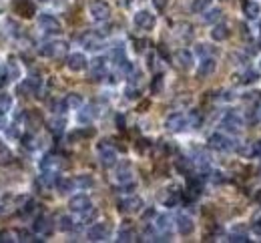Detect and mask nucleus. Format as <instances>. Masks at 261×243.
<instances>
[{
	"instance_id": "obj_1",
	"label": "nucleus",
	"mask_w": 261,
	"mask_h": 243,
	"mask_svg": "<svg viewBox=\"0 0 261 243\" xmlns=\"http://www.w3.org/2000/svg\"><path fill=\"white\" fill-rule=\"evenodd\" d=\"M97 153H99V161H101V165L106 167V169L115 167L117 161H119V155H117L115 147H113L111 143H108V141H103V143L97 147Z\"/></svg>"
},
{
	"instance_id": "obj_2",
	"label": "nucleus",
	"mask_w": 261,
	"mask_h": 243,
	"mask_svg": "<svg viewBox=\"0 0 261 243\" xmlns=\"http://www.w3.org/2000/svg\"><path fill=\"white\" fill-rule=\"evenodd\" d=\"M38 27L45 30L47 34H60L62 32V25H60V20L54 16V14H49V12H40L38 18Z\"/></svg>"
},
{
	"instance_id": "obj_3",
	"label": "nucleus",
	"mask_w": 261,
	"mask_h": 243,
	"mask_svg": "<svg viewBox=\"0 0 261 243\" xmlns=\"http://www.w3.org/2000/svg\"><path fill=\"white\" fill-rule=\"evenodd\" d=\"M67 51H69V44L64 40H49L40 47V54H45L49 58H60L67 54Z\"/></svg>"
},
{
	"instance_id": "obj_4",
	"label": "nucleus",
	"mask_w": 261,
	"mask_h": 243,
	"mask_svg": "<svg viewBox=\"0 0 261 243\" xmlns=\"http://www.w3.org/2000/svg\"><path fill=\"white\" fill-rule=\"evenodd\" d=\"M209 147L215 149V151H221V153H229V151H235V141L229 139L223 133H213L209 137Z\"/></svg>"
},
{
	"instance_id": "obj_5",
	"label": "nucleus",
	"mask_w": 261,
	"mask_h": 243,
	"mask_svg": "<svg viewBox=\"0 0 261 243\" xmlns=\"http://www.w3.org/2000/svg\"><path fill=\"white\" fill-rule=\"evenodd\" d=\"M89 14L93 20L97 22H104L111 18V6H108L104 0H93V2L89 4Z\"/></svg>"
},
{
	"instance_id": "obj_6",
	"label": "nucleus",
	"mask_w": 261,
	"mask_h": 243,
	"mask_svg": "<svg viewBox=\"0 0 261 243\" xmlns=\"http://www.w3.org/2000/svg\"><path fill=\"white\" fill-rule=\"evenodd\" d=\"M187 127H191L189 125V117L183 115V113H173L165 121V129L171 131V133H183Z\"/></svg>"
},
{
	"instance_id": "obj_7",
	"label": "nucleus",
	"mask_w": 261,
	"mask_h": 243,
	"mask_svg": "<svg viewBox=\"0 0 261 243\" xmlns=\"http://www.w3.org/2000/svg\"><path fill=\"white\" fill-rule=\"evenodd\" d=\"M221 127L227 133H241L243 131V119L239 113H235V110H229V113H225L221 119Z\"/></svg>"
},
{
	"instance_id": "obj_8",
	"label": "nucleus",
	"mask_w": 261,
	"mask_h": 243,
	"mask_svg": "<svg viewBox=\"0 0 261 243\" xmlns=\"http://www.w3.org/2000/svg\"><path fill=\"white\" fill-rule=\"evenodd\" d=\"M155 22H157V18H155V14H151L149 10H139V12H135V16H133V25L139 28V30H153L155 28Z\"/></svg>"
},
{
	"instance_id": "obj_9",
	"label": "nucleus",
	"mask_w": 261,
	"mask_h": 243,
	"mask_svg": "<svg viewBox=\"0 0 261 243\" xmlns=\"http://www.w3.org/2000/svg\"><path fill=\"white\" fill-rule=\"evenodd\" d=\"M42 91V79L36 75L26 77L23 82L18 84V93L20 95H38Z\"/></svg>"
},
{
	"instance_id": "obj_10",
	"label": "nucleus",
	"mask_w": 261,
	"mask_h": 243,
	"mask_svg": "<svg viewBox=\"0 0 261 243\" xmlns=\"http://www.w3.org/2000/svg\"><path fill=\"white\" fill-rule=\"evenodd\" d=\"M143 209V199L137 197V195H130V197H125L119 201V211L121 213H127V215H133V213H139Z\"/></svg>"
},
{
	"instance_id": "obj_11",
	"label": "nucleus",
	"mask_w": 261,
	"mask_h": 243,
	"mask_svg": "<svg viewBox=\"0 0 261 243\" xmlns=\"http://www.w3.org/2000/svg\"><path fill=\"white\" fill-rule=\"evenodd\" d=\"M69 207H71V211H75V213H84V211H89V209L93 207V201H91V197H89V195L78 193V195L71 197Z\"/></svg>"
},
{
	"instance_id": "obj_12",
	"label": "nucleus",
	"mask_w": 261,
	"mask_h": 243,
	"mask_svg": "<svg viewBox=\"0 0 261 243\" xmlns=\"http://www.w3.org/2000/svg\"><path fill=\"white\" fill-rule=\"evenodd\" d=\"M32 231L38 235V237H49L52 233V221L47 217V215H38L32 223Z\"/></svg>"
},
{
	"instance_id": "obj_13",
	"label": "nucleus",
	"mask_w": 261,
	"mask_h": 243,
	"mask_svg": "<svg viewBox=\"0 0 261 243\" xmlns=\"http://www.w3.org/2000/svg\"><path fill=\"white\" fill-rule=\"evenodd\" d=\"M108 235H111V227H108L106 223H95V225L89 227V231H86L89 241H106Z\"/></svg>"
},
{
	"instance_id": "obj_14",
	"label": "nucleus",
	"mask_w": 261,
	"mask_h": 243,
	"mask_svg": "<svg viewBox=\"0 0 261 243\" xmlns=\"http://www.w3.org/2000/svg\"><path fill=\"white\" fill-rule=\"evenodd\" d=\"M67 66L73 73H80L84 69H89V60H86V56L82 53H73L67 56Z\"/></svg>"
},
{
	"instance_id": "obj_15",
	"label": "nucleus",
	"mask_w": 261,
	"mask_h": 243,
	"mask_svg": "<svg viewBox=\"0 0 261 243\" xmlns=\"http://www.w3.org/2000/svg\"><path fill=\"white\" fill-rule=\"evenodd\" d=\"M89 75H91L95 81H101V79L106 75V58L95 56V58L89 62Z\"/></svg>"
},
{
	"instance_id": "obj_16",
	"label": "nucleus",
	"mask_w": 261,
	"mask_h": 243,
	"mask_svg": "<svg viewBox=\"0 0 261 243\" xmlns=\"http://www.w3.org/2000/svg\"><path fill=\"white\" fill-rule=\"evenodd\" d=\"M173 225H175V219H173L169 213H161V215H157V219H155V229H157L161 235L169 237Z\"/></svg>"
},
{
	"instance_id": "obj_17",
	"label": "nucleus",
	"mask_w": 261,
	"mask_h": 243,
	"mask_svg": "<svg viewBox=\"0 0 261 243\" xmlns=\"http://www.w3.org/2000/svg\"><path fill=\"white\" fill-rule=\"evenodd\" d=\"M175 227L181 235H191L193 229H195V223H193V217L187 215V213H179L175 217Z\"/></svg>"
},
{
	"instance_id": "obj_18",
	"label": "nucleus",
	"mask_w": 261,
	"mask_h": 243,
	"mask_svg": "<svg viewBox=\"0 0 261 243\" xmlns=\"http://www.w3.org/2000/svg\"><path fill=\"white\" fill-rule=\"evenodd\" d=\"M80 42H82V47L86 49V51H99V49H103V36L101 34H97V32H86L82 38H80Z\"/></svg>"
},
{
	"instance_id": "obj_19",
	"label": "nucleus",
	"mask_w": 261,
	"mask_h": 243,
	"mask_svg": "<svg viewBox=\"0 0 261 243\" xmlns=\"http://www.w3.org/2000/svg\"><path fill=\"white\" fill-rule=\"evenodd\" d=\"M38 167H40V171H52V173H58V169H60V159L56 157V155H52V153H47L45 157L40 159Z\"/></svg>"
},
{
	"instance_id": "obj_20",
	"label": "nucleus",
	"mask_w": 261,
	"mask_h": 243,
	"mask_svg": "<svg viewBox=\"0 0 261 243\" xmlns=\"http://www.w3.org/2000/svg\"><path fill=\"white\" fill-rule=\"evenodd\" d=\"M215 69H217V60H215L213 56H205V58H201V62H199L197 77H199V79H205V77L213 75Z\"/></svg>"
},
{
	"instance_id": "obj_21",
	"label": "nucleus",
	"mask_w": 261,
	"mask_h": 243,
	"mask_svg": "<svg viewBox=\"0 0 261 243\" xmlns=\"http://www.w3.org/2000/svg\"><path fill=\"white\" fill-rule=\"evenodd\" d=\"M175 62L181 66L183 71H191V69H193V64H195L193 54H191L187 49H179V51L175 53Z\"/></svg>"
},
{
	"instance_id": "obj_22",
	"label": "nucleus",
	"mask_w": 261,
	"mask_h": 243,
	"mask_svg": "<svg viewBox=\"0 0 261 243\" xmlns=\"http://www.w3.org/2000/svg\"><path fill=\"white\" fill-rule=\"evenodd\" d=\"M97 115H99V113H97V107H95V105L80 107V110H78V123H80V125H91V123L95 121Z\"/></svg>"
},
{
	"instance_id": "obj_23",
	"label": "nucleus",
	"mask_w": 261,
	"mask_h": 243,
	"mask_svg": "<svg viewBox=\"0 0 261 243\" xmlns=\"http://www.w3.org/2000/svg\"><path fill=\"white\" fill-rule=\"evenodd\" d=\"M229 27L225 25V22H215L213 25V30H211V38L215 40V42H223V40H227L229 38Z\"/></svg>"
},
{
	"instance_id": "obj_24",
	"label": "nucleus",
	"mask_w": 261,
	"mask_h": 243,
	"mask_svg": "<svg viewBox=\"0 0 261 243\" xmlns=\"http://www.w3.org/2000/svg\"><path fill=\"white\" fill-rule=\"evenodd\" d=\"M241 8H243V14H245L249 20H255V18L259 16V12H261V6L255 2V0H243Z\"/></svg>"
},
{
	"instance_id": "obj_25",
	"label": "nucleus",
	"mask_w": 261,
	"mask_h": 243,
	"mask_svg": "<svg viewBox=\"0 0 261 243\" xmlns=\"http://www.w3.org/2000/svg\"><path fill=\"white\" fill-rule=\"evenodd\" d=\"M47 125H49V131L52 133V135H62V133H64V127H67V119L54 115Z\"/></svg>"
},
{
	"instance_id": "obj_26",
	"label": "nucleus",
	"mask_w": 261,
	"mask_h": 243,
	"mask_svg": "<svg viewBox=\"0 0 261 243\" xmlns=\"http://www.w3.org/2000/svg\"><path fill=\"white\" fill-rule=\"evenodd\" d=\"M54 187H56V191H58L60 195H69V193L75 189V181H73V179H67V177H58L56 183H54Z\"/></svg>"
},
{
	"instance_id": "obj_27",
	"label": "nucleus",
	"mask_w": 261,
	"mask_h": 243,
	"mask_svg": "<svg viewBox=\"0 0 261 243\" xmlns=\"http://www.w3.org/2000/svg\"><path fill=\"white\" fill-rule=\"evenodd\" d=\"M117 241H121V243H130V241H139V239H137L135 229H130V227H121V229L117 231Z\"/></svg>"
},
{
	"instance_id": "obj_28",
	"label": "nucleus",
	"mask_w": 261,
	"mask_h": 243,
	"mask_svg": "<svg viewBox=\"0 0 261 243\" xmlns=\"http://www.w3.org/2000/svg\"><path fill=\"white\" fill-rule=\"evenodd\" d=\"M201 18H203V22L205 25H215V22H219L221 20V10L219 8H207L203 14H201Z\"/></svg>"
},
{
	"instance_id": "obj_29",
	"label": "nucleus",
	"mask_w": 261,
	"mask_h": 243,
	"mask_svg": "<svg viewBox=\"0 0 261 243\" xmlns=\"http://www.w3.org/2000/svg\"><path fill=\"white\" fill-rule=\"evenodd\" d=\"M12 95H8V93H0V117L2 115H6V113H10V108H12Z\"/></svg>"
},
{
	"instance_id": "obj_30",
	"label": "nucleus",
	"mask_w": 261,
	"mask_h": 243,
	"mask_svg": "<svg viewBox=\"0 0 261 243\" xmlns=\"http://www.w3.org/2000/svg\"><path fill=\"white\" fill-rule=\"evenodd\" d=\"M229 241H233V243H247L249 235H247V231L243 227H235L231 231V235H229Z\"/></svg>"
},
{
	"instance_id": "obj_31",
	"label": "nucleus",
	"mask_w": 261,
	"mask_h": 243,
	"mask_svg": "<svg viewBox=\"0 0 261 243\" xmlns=\"http://www.w3.org/2000/svg\"><path fill=\"white\" fill-rule=\"evenodd\" d=\"M58 229L64 231V233H69L75 229V219L71 215H60L58 217Z\"/></svg>"
},
{
	"instance_id": "obj_32",
	"label": "nucleus",
	"mask_w": 261,
	"mask_h": 243,
	"mask_svg": "<svg viewBox=\"0 0 261 243\" xmlns=\"http://www.w3.org/2000/svg\"><path fill=\"white\" fill-rule=\"evenodd\" d=\"M117 181L123 183V185H127V183L133 181V171H130L129 165H125L123 169H119V173H117Z\"/></svg>"
},
{
	"instance_id": "obj_33",
	"label": "nucleus",
	"mask_w": 261,
	"mask_h": 243,
	"mask_svg": "<svg viewBox=\"0 0 261 243\" xmlns=\"http://www.w3.org/2000/svg\"><path fill=\"white\" fill-rule=\"evenodd\" d=\"M12 81V75H10V69H8V64L6 66H0V91L2 88H6Z\"/></svg>"
},
{
	"instance_id": "obj_34",
	"label": "nucleus",
	"mask_w": 261,
	"mask_h": 243,
	"mask_svg": "<svg viewBox=\"0 0 261 243\" xmlns=\"http://www.w3.org/2000/svg\"><path fill=\"white\" fill-rule=\"evenodd\" d=\"M209 6H211V0H193L191 2V10L195 14H203Z\"/></svg>"
},
{
	"instance_id": "obj_35",
	"label": "nucleus",
	"mask_w": 261,
	"mask_h": 243,
	"mask_svg": "<svg viewBox=\"0 0 261 243\" xmlns=\"http://www.w3.org/2000/svg\"><path fill=\"white\" fill-rule=\"evenodd\" d=\"M64 103H67V107L69 108H80L82 107V99H80V95H77V93H71V95H67V99H64Z\"/></svg>"
},
{
	"instance_id": "obj_36",
	"label": "nucleus",
	"mask_w": 261,
	"mask_h": 243,
	"mask_svg": "<svg viewBox=\"0 0 261 243\" xmlns=\"http://www.w3.org/2000/svg\"><path fill=\"white\" fill-rule=\"evenodd\" d=\"M12 161V151L8 149V145L0 143V163H10Z\"/></svg>"
},
{
	"instance_id": "obj_37",
	"label": "nucleus",
	"mask_w": 261,
	"mask_h": 243,
	"mask_svg": "<svg viewBox=\"0 0 261 243\" xmlns=\"http://www.w3.org/2000/svg\"><path fill=\"white\" fill-rule=\"evenodd\" d=\"M245 84H251V82H255V81H259V75L255 73V71H251V69H247L245 73H243V79H241Z\"/></svg>"
},
{
	"instance_id": "obj_38",
	"label": "nucleus",
	"mask_w": 261,
	"mask_h": 243,
	"mask_svg": "<svg viewBox=\"0 0 261 243\" xmlns=\"http://www.w3.org/2000/svg\"><path fill=\"white\" fill-rule=\"evenodd\" d=\"M195 163L201 165V167H207V165H209V155L203 153V151H199L197 155H195Z\"/></svg>"
},
{
	"instance_id": "obj_39",
	"label": "nucleus",
	"mask_w": 261,
	"mask_h": 243,
	"mask_svg": "<svg viewBox=\"0 0 261 243\" xmlns=\"http://www.w3.org/2000/svg\"><path fill=\"white\" fill-rule=\"evenodd\" d=\"M195 53H197L201 58L211 56V49H209V44H197V47H195Z\"/></svg>"
},
{
	"instance_id": "obj_40",
	"label": "nucleus",
	"mask_w": 261,
	"mask_h": 243,
	"mask_svg": "<svg viewBox=\"0 0 261 243\" xmlns=\"http://www.w3.org/2000/svg\"><path fill=\"white\" fill-rule=\"evenodd\" d=\"M18 241H40V239H36V235L28 231H18Z\"/></svg>"
},
{
	"instance_id": "obj_41",
	"label": "nucleus",
	"mask_w": 261,
	"mask_h": 243,
	"mask_svg": "<svg viewBox=\"0 0 261 243\" xmlns=\"http://www.w3.org/2000/svg\"><path fill=\"white\" fill-rule=\"evenodd\" d=\"M34 143H36V141H34V137H32V135H23V145H25L26 149H30V151H32V149H36V145H34Z\"/></svg>"
},
{
	"instance_id": "obj_42",
	"label": "nucleus",
	"mask_w": 261,
	"mask_h": 243,
	"mask_svg": "<svg viewBox=\"0 0 261 243\" xmlns=\"http://www.w3.org/2000/svg\"><path fill=\"white\" fill-rule=\"evenodd\" d=\"M12 243V241H18V239H14V233L12 231H2L0 233V243Z\"/></svg>"
},
{
	"instance_id": "obj_43",
	"label": "nucleus",
	"mask_w": 261,
	"mask_h": 243,
	"mask_svg": "<svg viewBox=\"0 0 261 243\" xmlns=\"http://www.w3.org/2000/svg\"><path fill=\"white\" fill-rule=\"evenodd\" d=\"M127 97H129V99H137V97H139V88H135L133 84H129V86H127Z\"/></svg>"
},
{
	"instance_id": "obj_44",
	"label": "nucleus",
	"mask_w": 261,
	"mask_h": 243,
	"mask_svg": "<svg viewBox=\"0 0 261 243\" xmlns=\"http://www.w3.org/2000/svg\"><path fill=\"white\" fill-rule=\"evenodd\" d=\"M77 183H78L80 187H91V185H93V179H91V177H80Z\"/></svg>"
},
{
	"instance_id": "obj_45",
	"label": "nucleus",
	"mask_w": 261,
	"mask_h": 243,
	"mask_svg": "<svg viewBox=\"0 0 261 243\" xmlns=\"http://www.w3.org/2000/svg\"><path fill=\"white\" fill-rule=\"evenodd\" d=\"M153 6H155L159 12H163L165 6H167V0H153Z\"/></svg>"
},
{
	"instance_id": "obj_46",
	"label": "nucleus",
	"mask_w": 261,
	"mask_h": 243,
	"mask_svg": "<svg viewBox=\"0 0 261 243\" xmlns=\"http://www.w3.org/2000/svg\"><path fill=\"white\" fill-rule=\"evenodd\" d=\"M251 231H253L255 235H261V219H257L255 223L251 225Z\"/></svg>"
},
{
	"instance_id": "obj_47",
	"label": "nucleus",
	"mask_w": 261,
	"mask_h": 243,
	"mask_svg": "<svg viewBox=\"0 0 261 243\" xmlns=\"http://www.w3.org/2000/svg\"><path fill=\"white\" fill-rule=\"evenodd\" d=\"M6 135H8V137H18V131H16V125H10V127L6 129Z\"/></svg>"
},
{
	"instance_id": "obj_48",
	"label": "nucleus",
	"mask_w": 261,
	"mask_h": 243,
	"mask_svg": "<svg viewBox=\"0 0 261 243\" xmlns=\"http://www.w3.org/2000/svg\"><path fill=\"white\" fill-rule=\"evenodd\" d=\"M153 91H155V93L161 91V77H157V81L153 82Z\"/></svg>"
},
{
	"instance_id": "obj_49",
	"label": "nucleus",
	"mask_w": 261,
	"mask_h": 243,
	"mask_svg": "<svg viewBox=\"0 0 261 243\" xmlns=\"http://www.w3.org/2000/svg\"><path fill=\"white\" fill-rule=\"evenodd\" d=\"M255 153H259V155H261V141H257V147H255Z\"/></svg>"
},
{
	"instance_id": "obj_50",
	"label": "nucleus",
	"mask_w": 261,
	"mask_h": 243,
	"mask_svg": "<svg viewBox=\"0 0 261 243\" xmlns=\"http://www.w3.org/2000/svg\"><path fill=\"white\" fill-rule=\"evenodd\" d=\"M40 2H52V0H40Z\"/></svg>"
},
{
	"instance_id": "obj_51",
	"label": "nucleus",
	"mask_w": 261,
	"mask_h": 243,
	"mask_svg": "<svg viewBox=\"0 0 261 243\" xmlns=\"http://www.w3.org/2000/svg\"><path fill=\"white\" fill-rule=\"evenodd\" d=\"M259 69H261V58H259Z\"/></svg>"
},
{
	"instance_id": "obj_52",
	"label": "nucleus",
	"mask_w": 261,
	"mask_h": 243,
	"mask_svg": "<svg viewBox=\"0 0 261 243\" xmlns=\"http://www.w3.org/2000/svg\"><path fill=\"white\" fill-rule=\"evenodd\" d=\"M259 32H261V25H259Z\"/></svg>"
},
{
	"instance_id": "obj_53",
	"label": "nucleus",
	"mask_w": 261,
	"mask_h": 243,
	"mask_svg": "<svg viewBox=\"0 0 261 243\" xmlns=\"http://www.w3.org/2000/svg\"><path fill=\"white\" fill-rule=\"evenodd\" d=\"M0 213H4V211H2V209H0Z\"/></svg>"
},
{
	"instance_id": "obj_54",
	"label": "nucleus",
	"mask_w": 261,
	"mask_h": 243,
	"mask_svg": "<svg viewBox=\"0 0 261 243\" xmlns=\"http://www.w3.org/2000/svg\"><path fill=\"white\" fill-rule=\"evenodd\" d=\"M0 10H2V8H0Z\"/></svg>"
}]
</instances>
